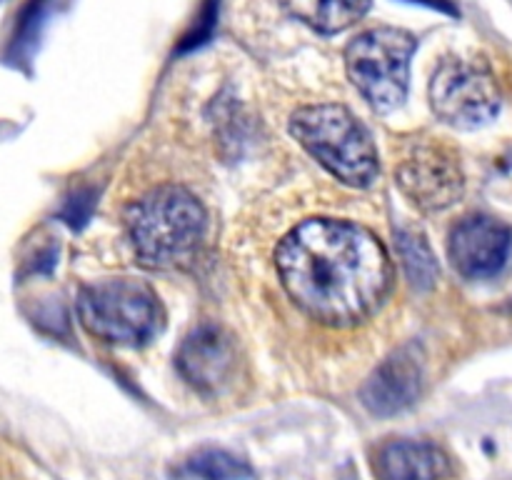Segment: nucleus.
Listing matches in <instances>:
<instances>
[{"label":"nucleus","instance_id":"39448f33","mask_svg":"<svg viewBox=\"0 0 512 480\" xmlns=\"http://www.w3.org/2000/svg\"><path fill=\"white\" fill-rule=\"evenodd\" d=\"M418 40L408 30L373 28L345 48V68L355 88L380 113L398 108L408 93V70Z\"/></svg>","mask_w":512,"mask_h":480},{"label":"nucleus","instance_id":"20e7f679","mask_svg":"<svg viewBox=\"0 0 512 480\" xmlns=\"http://www.w3.org/2000/svg\"><path fill=\"white\" fill-rule=\"evenodd\" d=\"M78 318L95 338L115 345H140L163 323L153 288L133 278H108L78 293Z\"/></svg>","mask_w":512,"mask_h":480},{"label":"nucleus","instance_id":"6e6552de","mask_svg":"<svg viewBox=\"0 0 512 480\" xmlns=\"http://www.w3.org/2000/svg\"><path fill=\"white\" fill-rule=\"evenodd\" d=\"M180 375L200 393H220L238 370V348L223 325L203 323L183 340L175 355Z\"/></svg>","mask_w":512,"mask_h":480},{"label":"nucleus","instance_id":"7ed1b4c3","mask_svg":"<svg viewBox=\"0 0 512 480\" xmlns=\"http://www.w3.org/2000/svg\"><path fill=\"white\" fill-rule=\"evenodd\" d=\"M290 133L343 183L365 188L378 175L373 140L343 105H305L295 110Z\"/></svg>","mask_w":512,"mask_h":480},{"label":"nucleus","instance_id":"0eeeda50","mask_svg":"<svg viewBox=\"0 0 512 480\" xmlns=\"http://www.w3.org/2000/svg\"><path fill=\"white\" fill-rule=\"evenodd\" d=\"M395 183L415 208L433 213L463 195V168L453 145L445 140H410L395 160Z\"/></svg>","mask_w":512,"mask_h":480},{"label":"nucleus","instance_id":"f03ea898","mask_svg":"<svg viewBox=\"0 0 512 480\" xmlns=\"http://www.w3.org/2000/svg\"><path fill=\"white\" fill-rule=\"evenodd\" d=\"M125 228L140 263L148 268H178L198 255L208 218L193 193L163 185L125 210Z\"/></svg>","mask_w":512,"mask_h":480},{"label":"nucleus","instance_id":"ddd939ff","mask_svg":"<svg viewBox=\"0 0 512 480\" xmlns=\"http://www.w3.org/2000/svg\"><path fill=\"white\" fill-rule=\"evenodd\" d=\"M185 473L198 480H248L253 475L245 460L223 448H203L185 460Z\"/></svg>","mask_w":512,"mask_h":480},{"label":"nucleus","instance_id":"9d476101","mask_svg":"<svg viewBox=\"0 0 512 480\" xmlns=\"http://www.w3.org/2000/svg\"><path fill=\"white\" fill-rule=\"evenodd\" d=\"M423 390V365L410 348L398 350L378 365L365 383L363 405L373 415L388 418L408 410Z\"/></svg>","mask_w":512,"mask_h":480},{"label":"nucleus","instance_id":"423d86ee","mask_svg":"<svg viewBox=\"0 0 512 480\" xmlns=\"http://www.w3.org/2000/svg\"><path fill=\"white\" fill-rule=\"evenodd\" d=\"M430 105L443 123L475 130L500 110V90L483 60L445 58L430 80Z\"/></svg>","mask_w":512,"mask_h":480},{"label":"nucleus","instance_id":"1a4fd4ad","mask_svg":"<svg viewBox=\"0 0 512 480\" xmlns=\"http://www.w3.org/2000/svg\"><path fill=\"white\" fill-rule=\"evenodd\" d=\"M512 230L490 215L463 218L450 233L448 253L453 268L465 278H490L508 263Z\"/></svg>","mask_w":512,"mask_h":480},{"label":"nucleus","instance_id":"f8f14e48","mask_svg":"<svg viewBox=\"0 0 512 480\" xmlns=\"http://www.w3.org/2000/svg\"><path fill=\"white\" fill-rule=\"evenodd\" d=\"M280 3L293 18L328 35L355 25L370 8V0H280Z\"/></svg>","mask_w":512,"mask_h":480},{"label":"nucleus","instance_id":"f257e3e1","mask_svg":"<svg viewBox=\"0 0 512 480\" xmlns=\"http://www.w3.org/2000/svg\"><path fill=\"white\" fill-rule=\"evenodd\" d=\"M288 298L325 325L368 318L390 285V263L370 230L345 220H305L275 250Z\"/></svg>","mask_w":512,"mask_h":480},{"label":"nucleus","instance_id":"9b49d317","mask_svg":"<svg viewBox=\"0 0 512 480\" xmlns=\"http://www.w3.org/2000/svg\"><path fill=\"white\" fill-rule=\"evenodd\" d=\"M378 480H445L453 473L448 453L428 440H388L373 455Z\"/></svg>","mask_w":512,"mask_h":480},{"label":"nucleus","instance_id":"4468645a","mask_svg":"<svg viewBox=\"0 0 512 480\" xmlns=\"http://www.w3.org/2000/svg\"><path fill=\"white\" fill-rule=\"evenodd\" d=\"M400 253H403L405 270L408 278L413 280L418 288H430L438 278V265H435L433 253H430L428 243L420 233H400Z\"/></svg>","mask_w":512,"mask_h":480}]
</instances>
